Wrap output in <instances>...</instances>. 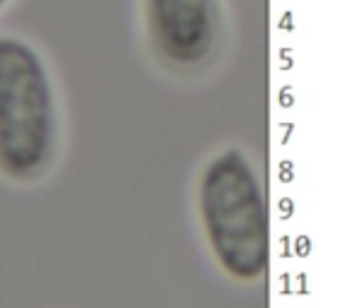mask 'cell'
I'll use <instances>...</instances> for the list:
<instances>
[{
    "instance_id": "cell-1",
    "label": "cell",
    "mask_w": 352,
    "mask_h": 308,
    "mask_svg": "<svg viewBox=\"0 0 352 308\" xmlns=\"http://www.w3.org/2000/svg\"><path fill=\"white\" fill-rule=\"evenodd\" d=\"M196 212L212 263L236 284H258L270 268L265 186L241 147L208 157L196 181Z\"/></svg>"
},
{
    "instance_id": "cell-2",
    "label": "cell",
    "mask_w": 352,
    "mask_h": 308,
    "mask_svg": "<svg viewBox=\"0 0 352 308\" xmlns=\"http://www.w3.org/2000/svg\"><path fill=\"white\" fill-rule=\"evenodd\" d=\"M60 104L54 75L32 41L0 32V178L41 183L58 162Z\"/></svg>"
},
{
    "instance_id": "cell-3",
    "label": "cell",
    "mask_w": 352,
    "mask_h": 308,
    "mask_svg": "<svg viewBox=\"0 0 352 308\" xmlns=\"http://www.w3.org/2000/svg\"><path fill=\"white\" fill-rule=\"evenodd\" d=\"M152 54L174 75H198L222 44L220 0H142Z\"/></svg>"
},
{
    "instance_id": "cell-4",
    "label": "cell",
    "mask_w": 352,
    "mask_h": 308,
    "mask_svg": "<svg viewBox=\"0 0 352 308\" xmlns=\"http://www.w3.org/2000/svg\"><path fill=\"white\" fill-rule=\"evenodd\" d=\"M10 3H12V0H0V12L6 10V8H8V5H10Z\"/></svg>"
}]
</instances>
